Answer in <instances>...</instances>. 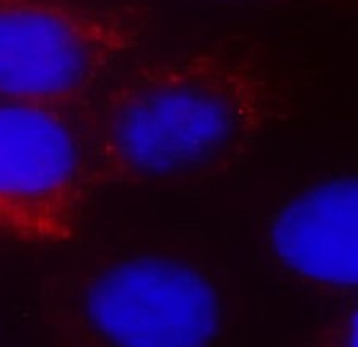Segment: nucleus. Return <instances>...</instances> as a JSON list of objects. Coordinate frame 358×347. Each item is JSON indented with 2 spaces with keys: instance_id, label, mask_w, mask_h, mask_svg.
<instances>
[{
  "instance_id": "nucleus-5",
  "label": "nucleus",
  "mask_w": 358,
  "mask_h": 347,
  "mask_svg": "<svg viewBox=\"0 0 358 347\" xmlns=\"http://www.w3.org/2000/svg\"><path fill=\"white\" fill-rule=\"evenodd\" d=\"M358 186L355 176H334L287 202L273 217L268 238L283 264L329 285L354 287Z\"/></svg>"
},
{
  "instance_id": "nucleus-1",
  "label": "nucleus",
  "mask_w": 358,
  "mask_h": 347,
  "mask_svg": "<svg viewBox=\"0 0 358 347\" xmlns=\"http://www.w3.org/2000/svg\"><path fill=\"white\" fill-rule=\"evenodd\" d=\"M267 101L266 77L240 57L189 54L148 64L99 105L98 153L124 180L197 170L225 153Z\"/></svg>"
},
{
  "instance_id": "nucleus-3",
  "label": "nucleus",
  "mask_w": 358,
  "mask_h": 347,
  "mask_svg": "<svg viewBox=\"0 0 358 347\" xmlns=\"http://www.w3.org/2000/svg\"><path fill=\"white\" fill-rule=\"evenodd\" d=\"M85 160L76 134L46 106L0 105V235L33 245L80 227Z\"/></svg>"
},
{
  "instance_id": "nucleus-2",
  "label": "nucleus",
  "mask_w": 358,
  "mask_h": 347,
  "mask_svg": "<svg viewBox=\"0 0 358 347\" xmlns=\"http://www.w3.org/2000/svg\"><path fill=\"white\" fill-rule=\"evenodd\" d=\"M121 13L61 0H0V98L51 108L103 80L138 46Z\"/></svg>"
},
{
  "instance_id": "nucleus-4",
  "label": "nucleus",
  "mask_w": 358,
  "mask_h": 347,
  "mask_svg": "<svg viewBox=\"0 0 358 347\" xmlns=\"http://www.w3.org/2000/svg\"><path fill=\"white\" fill-rule=\"evenodd\" d=\"M85 311L121 346H207L220 325L212 285L168 257H132L103 271L88 287Z\"/></svg>"
}]
</instances>
